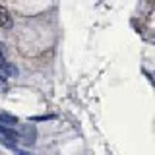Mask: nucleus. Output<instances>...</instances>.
<instances>
[{
    "mask_svg": "<svg viewBox=\"0 0 155 155\" xmlns=\"http://www.w3.org/2000/svg\"><path fill=\"white\" fill-rule=\"evenodd\" d=\"M16 124H18V118L14 114L0 113V126H2V128H14Z\"/></svg>",
    "mask_w": 155,
    "mask_h": 155,
    "instance_id": "obj_4",
    "label": "nucleus"
},
{
    "mask_svg": "<svg viewBox=\"0 0 155 155\" xmlns=\"http://www.w3.org/2000/svg\"><path fill=\"white\" fill-rule=\"evenodd\" d=\"M0 143H4L6 147H14V149H16V145H18V134L12 132L10 128H2V126H0Z\"/></svg>",
    "mask_w": 155,
    "mask_h": 155,
    "instance_id": "obj_2",
    "label": "nucleus"
},
{
    "mask_svg": "<svg viewBox=\"0 0 155 155\" xmlns=\"http://www.w3.org/2000/svg\"><path fill=\"white\" fill-rule=\"evenodd\" d=\"M8 89V85H6V80H2L0 78V91H6Z\"/></svg>",
    "mask_w": 155,
    "mask_h": 155,
    "instance_id": "obj_6",
    "label": "nucleus"
},
{
    "mask_svg": "<svg viewBox=\"0 0 155 155\" xmlns=\"http://www.w3.org/2000/svg\"><path fill=\"white\" fill-rule=\"evenodd\" d=\"M35 136H37L35 126H33V124H23L21 128H19L18 140H23L27 145H33V143H35Z\"/></svg>",
    "mask_w": 155,
    "mask_h": 155,
    "instance_id": "obj_1",
    "label": "nucleus"
},
{
    "mask_svg": "<svg viewBox=\"0 0 155 155\" xmlns=\"http://www.w3.org/2000/svg\"><path fill=\"white\" fill-rule=\"evenodd\" d=\"M12 76H18V68L12 62H6L0 58V78L6 80V78H12Z\"/></svg>",
    "mask_w": 155,
    "mask_h": 155,
    "instance_id": "obj_3",
    "label": "nucleus"
},
{
    "mask_svg": "<svg viewBox=\"0 0 155 155\" xmlns=\"http://www.w3.org/2000/svg\"><path fill=\"white\" fill-rule=\"evenodd\" d=\"M8 23H10V16H8L6 8L0 6V27H2V25H8Z\"/></svg>",
    "mask_w": 155,
    "mask_h": 155,
    "instance_id": "obj_5",
    "label": "nucleus"
}]
</instances>
